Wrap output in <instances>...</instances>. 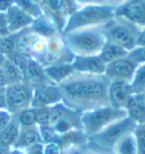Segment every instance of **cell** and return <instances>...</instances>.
I'll list each match as a JSON object with an SVG mask.
<instances>
[{"mask_svg": "<svg viewBox=\"0 0 145 154\" xmlns=\"http://www.w3.org/2000/svg\"><path fill=\"white\" fill-rule=\"evenodd\" d=\"M113 17L115 10L106 5L78 7L67 19L63 34L81 29L104 26Z\"/></svg>", "mask_w": 145, "mask_h": 154, "instance_id": "obj_3", "label": "cell"}, {"mask_svg": "<svg viewBox=\"0 0 145 154\" xmlns=\"http://www.w3.org/2000/svg\"><path fill=\"white\" fill-rule=\"evenodd\" d=\"M131 93L136 95H143L145 93V63L137 65L134 76L129 82Z\"/></svg>", "mask_w": 145, "mask_h": 154, "instance_id": "obj_24", "label": "cell"}, {"mask_svg": "<svg viewBox=\"0 0 145 154\" xmlns=\"http://www.w3.org/2000/svg\"><path fill=\"white\" fill-rule=\"evenodd\" d=\"M128 1L129 0H104V4H106V6H108V7H110V8L115 10L117 8L121 7L122 5H125L126 2H128Z\"/></svg>", "mask_w": 145, "mask_h": 154, "instance_id": "obj_33", "label": "cell"}, {"mask_svg": "<svg viewBox=\"0 0 145 154\" xmlns=\"http://www.w3.org/2000/svg\"><path fill=\"white\" fill-rule=\"evenodd\" d=\"M136 67L137 65L126 56L108 63L106 66L104 76L109 81H124L129 83L134 76Z\"/></svg>", "mask_w": 145, "mask_h": 154, "instance_id": "obj_12", "label": "cell"}, {"mask_svg": "<svg viewBox=\"0 0 145 154\" xmlns=\"http://www.w3.org/2000/svg\"><path fill=\"white\" fill-rule=\"evenodd\" d=\"M110 81L104 75L74 72L59 86L65 106L77 112H86L109 106L108 87Z\"/></svg>", "mask_w": 145, "mask_h": 154, "instance_id": "obj_1", "label": "cell"}, {"mask_svg": "<svg viewBox=\"0 0 145 154\" xmlns=\"http://www.w3.org/2000/svg\"><path fill=\"white\" fill-rule=\"evenodd\" d=\"M67 154H110V153H106V152L99 151L97 149H93L90 145H87L86 143V144L83 145V146H76V147L67 149Z\"/></svg>", "mask_w": 145, "mask_h": 154, "instance_id": "obj_29", "label": "cell"}, {"mask_svg": "<svg viewBox=\"0 0 145 154\" xmlns=\"http://www.w3.org/2000/svg\"><path fill=\"white\" fill-rule=\"evenodd\" d=\"M44 72L51 84L60 85L74 74L72 63H58L44 67Z\"/></svg>", "mask_w": 145, "mask_h": 154, "instance_id": "obj_19", "label": "cell"}, {"mask_svg": "<svg viewBox=\"0 0 145 154\" xmlns=\"http://www.w3.org/2000/svg\"><path fill=\"white\" fill-rule=\"evenodd\" d=\"M131 84L124 81H110L108 87V100L109 106L116 109L125 110L127 103L131 97Z\"/></svg>", "mask_w": 145, "mask_h": 154, "instance_id": "obj_14", "label": "cell"}, {"mask_svg": "<svg viewBox=\"0 0 145 154\" xmlns=\"http://www.w3.org/2000/svg\"><path fill=\"white\" fill-rule=\"evenodd\" d=\"M63 38L74 57L99 56L108 41L104 26L76 29L63 34Z\"/></svg>", "mask_w": 145, "mask_h": 154, "instance_id": "obj_2", "label": "cell"}, {"mask_svg": "<svg viewBox=\"0 0 145 154\" xmlns=\"http://www.w3.org/2000/svg\"><path fill=\"white\" fill-rule=\"evenodd\" d=\"M42 143L39 127H29V128H20V134L18 140L14 147L20 149H26L33 145Z\"/></svg>", "mask_w": 145, "mask_h": 154, "instance_id": "obj_20", "label": "cell"}, {"mask_svg": "<svg viewBox=\"0 0 145 154\" xmlns=\"http://www.w3.org/2000/svg\"><path fill=\"white\" fill-rule=\"evenodd\" d=\"M0 31L7 32L6 31V15L0 13Z\"/></svg>", "mask_w": 145, "mask_h": 154, "instance_id": "obj_38", "label": "cell"}, {"mask_svg": "<svg viewBox=\"0 0 145 154\" xmlns=\"http://www.w3.org/2000/svg\"><path fill=\"white\" fill-rule=\"evenodd\" d=\"M72 66L74 72L78 74L104 75L106 65L100 59L99 56H90V57H74Z\"/></svg>", "mask_w": 145, "mask_h": 154, "instance_id": "obj_15", "label": "cell"}, {"mask_svg": "<svg viewBox=\"0 0 145 154\" xmlns=\"http://www.w3.org/2000/svg\"><path fill=\"white\" fill-rule=\"evenodd\" d=\"M134 135L137 144V154H145V124L136 126Z\"/></svg>", "mask_w": 145, "mask_h": 154, "instance_id": "obj_27", "label": "cell"}, {"mask_svg": "<svg viewBox=\"0 0 145 154\" xmlns=\"http://www.w3.org/2000/svg\"><path fill=\"white\" fill-rule=\"evenodd\" d=\"M29 29L36 35L45 38V40L57 36V35H61L56 24L50 18H48L45 15H42L39 18L34 19L33 24L31 25V27Z\"/></svg>", "mask_w": 145, "mask_h": 154, "instance_id": "obj_18", "label": "cell"}, {"mask_svg": "<svg viewBox=\"0 0 145 154\" xmlns=\"http://www.w3.org/2000/svg\"><path fill=\"white\" fill-rule=\"evenodd\" d=\"M20 126L18 121L13 118L10 124L6 127L4 130L0 131V144L5 145L9 149H13L20 137Z\"/></svg>", "mask_w": 145, "mask_h": 154, "instance_id": "obj_21", "label": "cell"}, {"mask_svg": "<svg viewBox=\"0 0 145 154\" xmlns=\"http://www.w3.org/2000/svg\"><path fill=\"white\" fill-rule=\"evenodd\" d=\"M7 109V102H6V91L5 87H0V110Z\"/></svg>", "mask_w": 145, "mask_h": 154, "instance_id": "obj_35", "label": "cell"}, {"mask_svg": "<svg viewBox=\"0 0 145 154\" xmlns=\"http://www.w3.org/2000/svg\"><path fill=\"white\" fill-rule=\"evenodd\" d=\"M14 5H16L27 15H29L33 19L39 18L40 16L43 15L41 6L34 0H14Z\"/></svg>", "mask_w": 145, "mask_h": 154, "instance_id": "obj_26", "label": "cell"}, {"mask_svg": "<svg viewBox=\"0 0 145 154\" xmlns=\"http://www.w3.org/2000/svg\"><path fill=\"white\" fill-rule=\"evenodd\" d=\"M104 32L108 41L120 45L128 52L136 48V40L140 29L126 20L113 17L104 25Z\"/></svg>", "mask_w": 145, "mask_h": 154, "instance_id": "obj_6", "label": "cell"}, {"mask_svg": "<svg viewBox=\"0 0 145 154\" xmlns=\"http://www.w3.org/2000/svg\"><path fill=\"white\" fill-rule=\"evenodd\" d=\"M9 85V83L7 81V78H6L5 74L2 72V69L0 68V87H6Z\"/></svg>", "mask_w": 145, "mask_h": 154, "instance_id": "obj_37", "label": "cell"}, {"mask_svg": "<svg viewBox=\"0 0 145 154\" xmlns=\"http://www.w3.org/2000/svg\"><path fill=\"white\" fill-rule=\"evenodd\" d=\"M14 5V0H0V13L6 14L7 10Z\"/></svg>", "mask_w": 145, "mask_h": 154, "instance_id": "obj_34", "label": "cell"}, {"mask_svg": "<svg viewBox=\"0 0 145 154\" xmlns=\"http://www.w3.org/2000/svg\"><path fill=\"white\" fill-rule=\"evenodd\" d=\"M15 119L18 121L20 128H29V127H36V109L35 108H27L25 110L20 111L18 113L14 115Z\"/></svg>", "mask_w": 145, "mask_h": 154, "instance_id": "obj_25", "label": "cell"}, {"mask_svg": "<svg viewBox=\"0 0 145 154\" xmlns=\"http://www.w3.org/2000/svg\"><path fill=\"white\" fill-rule=\"evenodd\" d=\"M5 61H6V56H4V54H1V53H0V68H2Z\"/></svg>", "mask_w": 145, "mask_h": 154, "instance_id": "obj_41", "label": "cell"}, {"mask_svg": "<svg viewBox=\"0 0 145 154\" xmlns=\"http://www.w3.org/2000/svg\"><path fill=\"white\" fill-rule=\"evenodd\" d=\"M24 82L29 83L31 86L50 83L45 76L44 67L33 58H29L27 61L26 69L24 72Z\"/></svg>", "mask_w": 145, "mask_h": 154, "instance_id": "obj_16", "label": "cell"}, {"mask_svg": "<svg viewBox=\"0 0 145 154\" xmlns=\"http://www.w3.org/2000/svg\"><path fill=\"white\" fill-rule=\"evenodd\" d=\"M41 8L43 15L52 20L63 35L65 24L69 16L77 9V6L72 0H47Z\"/></svg>", "mask_w": 145, "mask_h": 154, "instance_id": "obj_9", "label": "cell"}, {"mask_svg": "<svg viewBox=\"0 0 145 154\" xmlns=\"http://www.w3.org/2000/svg\"><path fill=\"white\" fill-rule=\"evenodd\" d=\"M10 152V149L9 147H7L5 145L0 144V154H9Z\"/></svg>", "mask_w": 145, "mask_h": 154, "instance_id": "obj_39", "label": "cell"}, {"mask_svg": "<svg viewBox=\"0 0 145 154\" xmlns=\"http://www.w3.org/2000/svg\"><path fill=\"white\" fill-rule=\"evenodd\" d=\"M6 31L10 35L18 34L25 29H29L33 24L34 19L20 9L16 5H13L6 13Z\"/></svg>", "mask_w": 145, "mask_h": 154, "instance_id": "obj_13", "label": "cell"}, {"mask_svg": "<svg viewBox=\"0 0 145 154\" xmlns=\"http://www.w3.org/2000/svg\"><path fill=\"white\" fill-rule=\"evenodd\" d=\"M136 47H145V27L143 29H140L138 35H137Z\"/></svg>", "mask_w": 145, "mask_h": 154, "instance_id": "obj_36", "label": "cell"}, {"mask_svg": "<svg viewBox=\"0 0 145 154\" xmlns=\"http://www.w3.org/2000/svg\"><path fill=\"white\" fill-rule=\"evenodd\" d=\"M75 5L78 7H85V6H103L104 0H72Z\"/></svg>", "mask_w": 145, "mask_h": 154, "instance_id": "obj_31", "label": "cell"}, {"mask_svg": "<svg viewBox=\"0 0 145 154\" xmlns=\"http://www.w3.org/2000/svg\"><path fill=\"white\" fill-rule=\"evenodd\" d=\"M127 117L136 124V126L145 124V100L143 95L133 94L125 108Z\"/></svg>", "mask_w": 145, "mask_h": 154, "instance_id": "obj_17", "label": "cell"}, {"mask_svg": "<svg viewBox=\"0 0 145 154\" xmlns=\"http://www.w3.org/2000/svg\"><path fill=\"white\" fill-rule=\"evenodd\" d=\"M14 118V115L9 112L7 109H4V110H0V131L4 130L7 127V126L10 124V121L13 120Z\"/></svg>", "mask_w": 145, "mask_h": 154, "instance_id": "obj_30", "label": "cell"}, {"mask_svg": "<svg viewBox=\"0 0 145 154\" xmlns=\"http://www.w3.org/2000/svg\"><path fill=\"white\" fill-rule=\"evenodd\" d=\"M136 128V124L131 120L128 117H126L121 120L117 121L111 126H109L106 129L101 131L100 134L93 136L87 140V145H90L93 149H97L99 151L110 153L113 149V146L121 137L125 135L133 133Z\"/></svg>", "mask_w": 145, "mask_h": 154, "instance_id": "obj_5", "label": "cell"}, {"mask_svg": "<svg viewBox=\"0 0 145 154\" xmlns=\"http://www.w3.org/2000/svg\"><path fill=\"white\" fill-rule=\"evenodd\" d=\"M25 154H44L43 153V143L33 145L29 149H24Z\"/></svg>", "mask_w": 145, "mask_h": 154, "instance_id": "obj_32", "label": "cell"}, {"mask_svg": "<svg viewBox=\"0 0 145 154\" xmlns=\"http://www.w3.org/2000/svg\"><path fill=\"white\" fill-rule=\"evenodd\" d=\"M32 108H50L63 102L58 85L48 83L32 86Z\"/></svg>", "mask_w": 145, "mask_h": 154, "instance_id": "obj_10", "label": "cell"}, {"mask_svg": "<svg viewBox=\"0 0 145 154\" xmlns=\"http://www.w3.org/2000/svg\"><path fill=\"white\" fill-rule=\"evenodd\" d=\"M126 117V110L111 106H101L81 113V129L88 140Z\"/></svg>", "mask_w": 145, "mask_h": 154, "instance_id": "obj_4", "label": "cell"}, {"mask_svg": "<svg viewBox=\"0 0 145 154\" xmlns=\"http://www.w3.org/2000/svg\"><path fill=\"white\" fill-rule=\"evenodd\" d=\"M9 154H25L24 149H16V147H13L10 149Z\"/></svg>", "mask_w": 145, "mask_h": 154, "instance_id": "obj_40", "label": "cell"}, {"mask_svg": "<svg viewBox=\"0 0 145 154\" xmlns=\"http://www.w3.org/2000/svg\"><path fill=\"white\" fill-rule=\"evenodd\" d=\"M143 97H144V100H145V93H144V94H143Z\"/></svg>", "mask_w": 145, "mask_h": 154, "instance_id": "obj_42", "label": "cell"}, {"mask_svg": "<svg viewBox=\"0 0 145 154\" xmlns=\"http://www.w3.org/2000/svg\"><path fill=\"white\" fill-rule=\"evenodd\" d=\"M111 154H137V144L134 131L121 137L115 144Z\"/></svg>", "mask_w": 145, "mask_h": 154, "instance_id": "obj_23", "label": "cell"}, {"mask_svg": "<svg viewBox=\"0 0 145 154\" xmlns=\"http://www.w3.org/2000/svg\"><path fill=\"white\" fill-rule=\"evenodd\" d=\"M7 110L16 115L20 111L31 108L32 103V86L26 82L10 84L5 87Z\"/></svg>", "mask_w": 145, "mask_h": 154, "instance_id": "obj_7", "label": "cell"}, {"mask_svg": "<svg viewBox=\"0 0 145 154\" xmlns=\"http://www.w3.org/2000/svg\"><path fill=\"white\" fill-rule=\"evenodd\" d=\"M74 56L66 47L63 42V35H57L47 40L45 52L36 59L43 67L58 65V63H72Z\"/></svg>", "mask_w": 145, "mask_h": 154, "instance_id": "obj_8", "label": "cell"}, {"mask_svg": "<svg viewBox=\"0 0 145 154\" xmlns=\"http://www.w3.org/2000/svg\"><path fill=\"white\" fill-rule=\"evenodd\" d=\"M115 17L126 20L135 27H145V0H129L125 5L115 9Z\"/></svg>", "mask_w": 145, "mask_h": 154, "instance_id": "obj_11", "label": "cell"}, {"mask_svg": "<svg viewBox=\"0 0 145 154\" xmlns=\"http://www.w3.org/2000/svg\"><path fill=\"white\" fill-rule=\"evenodd\" d=\"M127 54H128V51L125 50L122 47L116 43H112L110 41H106L104 47L102 48L101 52L99 53V57L106 65H108V63H112L113 60L126 57Z\"/></svg>", "mask_w": 145, "mask_h": 154, "instance_id": "obj_22", "label": "cell"}, {"mask_svg": "<svg viewBox=\"0 0 145 154\" xmlns=\"http://www.w3.org/2000/svg\"><path fill=\"white\" fill-rule=\"evenodd\" d=\"M127 57L134 61L136 65L145 63V47H136L128 52Z\"/></svg>", "mask_w": 145, "mask_h": 154, "instance_id": "obj_28", "label": "cell"}]
</instances>
